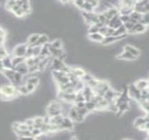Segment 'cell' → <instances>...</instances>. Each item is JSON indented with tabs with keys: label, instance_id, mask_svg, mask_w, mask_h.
Instances as JSON below:
<instances>
[{
	"label": "cell",
	"instance_id": "cell-43",
	"mask_svg": "<svg viewBox=\"0 0 149 140\" xmlns=\"http://www.w3.org/2000/svg\"><path fill=\"white\" fill-rule=\"evenodd\" d=\"M60 1H62V2H68L69 0H60Z\"/></svg>",
	"mask_w": 149,
	"mask_h": 140
},
{
	"label": "cell",
	"instance_id": "cell-7",
	"mask_svg": "<svg viewBox=\"0 0 149 140\" xmlns=\"http://www.w3.org/2000/svg\"><path fill=\"white\" fill-rule=\"evenodd\" d=\"M14 70L16 72H19L21 74H23V76H26L29 74V72H28V66L26 63V62H23L17 65L16 67H14Z\"/></svg>",
	"mask_w": 149,
	"mask_h": 140
},
{
	"label": "cell",
	"instance_id": "cell-9",
	"mask_svg": "<svg viewBox=\"0 0 149 140\" xmlns=\"http://www.w3.org/2000/svg\"><path fill=\"white\" fill-rule=\"evenodd\" d=\"M15 72L16 70H14V69L4 68V70H3V72H1V73H3V74L5 76L6 78H7L9 81H11V83H13Z\"/></svg>",
	"mask_w": 149,
	"mask_h": 140
},
{
	"label": "cell",
	"instance_id": "cell-16",
	"mask_svg": "<svg viewBox=\"0 0 149 140\" xmlns=\"http://www.w3.org/2000/svg\"><path fill=\"white\" fill-rule=\"evenodd\" d=\"M70 73L73 74L74 76H75L78 78H81L86 74L84 72V71L80 68H71Z\"/></svg>",
	"mask_w": 149,
	"mask_h": 140
},
{
	"label": "cell",
	"instance_id": "cell-20",
	"mask_svg": "<svg viewBox=\"0 0 149 140\" xmlns=\"http://www.w3.org/2000/svg\"><path fill=\"white\" fill-rule=\"evenodd\" d=\"M129 109V104L128 102H123V103L120 104L117 106V112H118V115H121L123 114L125 111Z\"/></svg>",
	"mask_w": 149,
	"mask_h": 140
},
{
	"label": "cell",
	"instance_id": "cell-30",
	"mask_svg": "<svg viewBox=\"0 0 149 140\" xmlns=\"http://www.w3.org/2000/svg\"><path fill=\"white\" fill-rule=\"evenodd\" d=\"M25 57H26V58L33 57V46L28 45V48H27V51H26Z\"/></svg>",
	"mask_w": 149,
	"mask_h": 140
},
{
	"label": "cell",
	"instance_id": "cell-34",
	"mask_svg": "<svg viewBox=\"0 0 149 140\" xmlns=\"http://www.w3.org/2000/svg\"><path fill=\"white\" fill-rule=\"evenodd\" d=\"M8 56H9V54H8L7 51L5 49L4 46L0 47V58L2 59V58L7 57Z\"/></svg>",
	"mask_w": 149,
	"mask_h": 140
},
{
	"label": "cell",
	"instance_id": "cell-33",
	"mask_svg": "<svg viewBox=\"0 0 149 140\" xmlns=\"http://www.w3.org/2000/svg\"><path fill=\"white\" fill-rule=\"evenodd\" d=\"M41 48H42V46H33V57L40 56Z\"/></svg>",
	"mask_w": 149,
	"mask_h": 140
},
{
	"label": "cell",
	"instance_id": "cell-40",
	"mask_svg": "<svg viewBox=\"0 0 149 140\" xmlns=\"http://www.w3.org/2000/svg\"><path fill=\"white\" fill-rule=\"evenodd\" d=\"M84 1L89 3V4H92V5L93 6V7L94 8L96 7L98 4V0H84Z\"/></svg>",
	"mask_w": 149,
	"mask_h": 140
},
{
	"label": "cell",
	"instance_id": "cell-36",
	"mask_svg": "<svg viewBox=\"0 0 149 140\" xmlns=\"http://www.w3.org/2000/svg\"><path fill=\"white\" fill-rule=\"evenodd\" d=\"M98 29H99V27L96 25H92L89 29V34H92V33L98 32Z\"/></svg>",
	"mask_w": 149,
	"mask_h": 140
},
{
	"label": "cell",
	"instance_id": "cell-1",
	"mask_svg": "<svg viewBox=\"0 0 149 140\" xmlns=\"http://www.w3.org/2000/svg\"><path fill=\"white\" fill-rule=\"evenodd\" d=\"M18 88L13 85H3L0 87V95L2 100H9L18 95Z\"/></svg>",
	"mask_w": 149,
	"mask_h": 140
},
{
	"label": "cell",
	"instance_id": "cell-28",
	"mask_svg": "<svg viewBox=\"0 0 149 140\" xmlns=\"http://www.w3.org/2000/svg\"><path fill=\"white\" fill-rule=\"evenodd\" d=\"M40 72V70H39V66L37 64H33V65L28 67V72H29L28 74L36 73V72Z\"/></svg>",
	"mask_w": 149,
	"mask_h": 140
},
{
	"label": "cell",
	"instance_id": "cell-32",
	"mask_svg": "<svg viewBox=\"0 0 149 140\" xmlns=\"http://www.w3.org/2000/svg\"><path fill=\"white\" fill-rule=\"evenodd\" d=\"M51 46L54 47L55 48H62V42L59 39H56V40H54L52 43L51 44Z\"/></svg>",
	"mask_w": 149,
	"mask_h": 140
},
{
	"label": "cell",
	"instance_id": "cell-19",
	"mask_svg": "<svg viewBox=\"0 0 149 140\" xmlns=\"http://www.w3.org/2000/svg\"><path fill=\"white\" fill-rule=\"evenodd\" d=\"M2 62L4 64V68H9V69H14L13 64L11 62V57L9 56H7V57L2 58Z\"/></svg>",
	"mask_w": 149,
	"mask_h": 140
},
{
	"label": "cell",
	"instance_id": "cell-39",
	"mask_svg": "<svg viewBox=\"0 0 149 140\" xmlns=\"http://www.w3.org/2000/svg\"><path fill=\"white\" fill-rule=\"evenodd\" d=\"M25 123L28 125V127L29 126H33L34 123V119H28L25 121Z\"/></svg>",
	"mask_w": 149,
	"mask_h": 140
},
{
	"label": "cell",
	"instance_id": "cell-21",
	"mask_svg": "<svg viewBox=\"0 0 149 140\" xmlns=\"http://www.w3.org/2000/svg\"><path fill=\"white\" fill-rule=\"evenodd\" d=\"M48 40L49 38L47 36L45 35V34H42V35L40 36L38 40H37V42H36L34 46H42L45 44L48 43Z\"/></svg>",
	"mask_w": 149,
	"mask_h": 140
},
{
	"label": "cell",
	"instance_id": "cell-31",
	"mask_svg": "<svg viewBox=\"0 0 149 140\" xmlns=\"http://www.w3.org/2000/svg\"><path fill=\"white\" fill-rule=\"evenodd\" d=\"M31 133H32V136L33 137L34 139L37 138V137L40 136L41 135H42V130H40V128H34L33 130L31 131Z\"/></svg>",
	"mask_w": 149,
	"mask_h": 140
},
{
	"label": "cell",
	"instance_id": "cell-27",
	"mask_svg": "<svg viewBox=\"0 0 149 140\" xmlns=\"http://www.w3.org/2000/svg\"><path fill=\"white\" fill-rule=\"evenodd\" d=\"M85 107L87 108V109H88V111L90 112V111H92L96 109V104L94 102L92 101H87L86 102Z\"/></svg>",
	"mask_w": 149,
	"mask_h": 140
},
{
	"label": "cell",
	"instance_id": "cell-38",
	"mask_svg": "<svg viewBox=\"0 0 149 140\" xmlns=\"http://www.w3.org/2000/svg\"><path fill=\"white\" fill-rule=\"evenodd\" d=\"M26 87H27V88L28 90V91L30 92V93L32 92H33L34 90H35L36 86H34V85L31 84V83H26Z\"/></svg>",
	"mask_w": 149,
	"mask_h": 140
},
{
	"label": "cell",
	"instance_id": "cell-26",
	"mask_svg": "<svg viewBox=\"0 0 149 140\" xmlns=\"http://www.w3.org/2000/svg\"><path fill=\"white\" fill-rule=\"evenodd\" d=\"M39 82H40V80H39V78L36 76L30 77V78H28L27 81H26V83H31V84H33L36 86L39 84Z\"/></svg>",
	"mask_w": 149,
	"mask_h": 140
},
{
	"label": "cell",
	"instance_id": "cell-22",
	"mask_svg": "<svg viewBox=\"0 0 149 140\" xmlns=\"http://www.w3.org/2000/svg\"><path fill=\"white\" fill-rule=\"evenodd\" d=\"M40 36V34H32V35H30L29 37H28L27 44L28 45L34 46L36 42H37V40H38Z\"/></svg>",
	"mask_w": 149,
	"mask_h": 140
},
{
	"label": "cell",
	"instance_id": "cell-23",
	"mask_svg": "<svg viewBox=\"0 0 149 140\" xmlns=\"http://www.w3.org/2000/svg\"><path fill=\"white\" fill-rule=\"evenodd\" d=\"M135 87L139 90H143L148 87V81H145V80H140L136 83Z\"/></svg>",
	"mask_w": 149,
	"mask_h": 140
},
{
	"label": "cell",
	"instance_id": "cell-10",
	"mask_svg": "<svg viewBox=\"0 0 149 140\" xmlns=\"http://www.w3.org/2000/svg\"><path fill=\"white\" fill-rule=\"evenodd\" d=\"M49 53L50 56L54 58H59L63 54H64V52L62 48H55L50 45L49 46Z\"/></svg>",
	"mask_w": 149,
	"mask_h": 140
},
{
	"label": "cell",
	"instance_id": "cell-18",
	"mask_svg": "<svg viewBox=\"0 0 149 140\" xmlns=\"http://www.w3.org/2000/svg\"><path fill=\"white\" fill-rule=\"evenodd\" d=\"M125 51H128L129 53H131V54H132L133 56H136V57H138V56H139V54H140V52H139V50L136 49V48H134V47L131 46H129V45L125 46Z\"/></svg>",
	"mask_w": 149,
	"mask_h": 140
},
{
	"label": "cell",
	"instance_id": "cell-8",
	"mask_svg": "<svg viewBox=\"0 0 149 140\" xmlns=\"http://www.w3.org/2000/svg\"><path fill=\"white\" fill-rule=\"evenodd\" d=\"M145 30H146L145 25H143L141 23H137L134 25V27H133L130 30L128 31L127 33H133V34H136V33L144 32Z\"/></svg>",
	"mask_w": 149,
	"mask_h": 140
},
{
	"label": "cell",
	"instance_id": "cell-14",
	"mask_svg": "<svg viewBox=\"0 0 149 140\" xmlns=\"http://www.w3.org/2000/svg\"><path fill=\"white\" fill-rule=\"evenodd\" d=\"M26 58L22 57V56H12L11 57V62L13 64V67H16L17 65L20 64L22 62L26 61Z\"/></svg>",
	"mask_w": 149,
	"mask_h": 140
},
{
	"label": "cell",
	"instance_id": "cell-44",
	"mask_svg": "<svg viewBox=\"0 0 149 140\" xmlns=\"http://www.w3.org/2000/svg\"><path fill=\"white\" fill-rule=\"evenodd\" d=\"M148 86H149V81H148Z\"/></svg>",
	"mask_w": 149,
	"mask_h": 140
},
{
	"label": "cell",
	"instance_id": "cell-37",
	"mask_svg": "<svg viewBox=\"0 0 149 140\" xmlns=\"http://www.w3.org/2000/svg\"><path fill=\"white\" fill-rule=\"evenodd\" d=\"M92 78H93V77L91 76V75L87 74H84V76L82 77L81 80H82V81H84V82L87 83V82H88V81H90V80L92 79Z\"/></svg>",
	"mask_w": 149,
	"mask_h": 140
},
{
	"label": "cell",
	"instance_id": "cell-12",
	"mask_svg": "<svg viewBox=\"0 0 149 140\" xmlns=\"http://www.w3.org/2000/svg\"><path fill=\"white\" fill-rule=\"evenodd\" d=\"M118 59H122V60H135L137 58V57L136 56H133L132 54L129 53L128 51H125L122 54L119 55L118 57H117Z\"/></svg>",
	"mask_w": 149,
	"mask_h": 140
},
{
	"label": "cell",
	"instance_id": "cell-11",
	"mask_svg": "<svg viewBox=\"0 0 149 140\" xmlns=\"http://www.w3.org/2000/svg\"><path fill=\"white\" fill-rule=\"evenodd\" d=\"M104 36L102 35L99 32L92 33V34H89V38L92 41L95 42H102L103 39H104Z\"/></svg>",
	"mask_w": 149,
	"mask_h": 140
},
{
	"label": "cell",
	"instance_id": "cell-24",
	"mask_svg": "<svg viewBox=\"0 0 149 140\" xmlns=\"http://www.w3.org/2000/svg\"><path fill=\"white\" fill-rule=\"evenodd\" d=\"M34 128H40L42 124L44 123V118L42 117H36L34 119Z\"/></svg>",
	"mask_w": 149,
	"mask_h": 140
},
{
	"label": "cell",
	"instance_id": "cell-35",
	"mask_svg": "<svg viewBox=\"0 0 149 140\" xmlns=\"http://www.w3.org/2000/svg\"><path fill=\"white\" fill-rule=\"evenodd\" d=\"M13 13L15 14V15H16L17 17H23L24 15H26V13H24L23 9H21V7H20L19 9H17L16 11L13 12Z\"/></svg>",
	"mask_w": 149,
	"mask_h": 140
},
{
	"label": "cell",
	"instance_id": "cell-4",
	"mask_svg": "<svg viewBox=\"0 0 149 140\" xmlns=\"http://www.w3.org/2000/svg\"><path fill=\"white\" fill-rule=\"evenodd\" d=\"M125 36H126V34H123V35H121V36H117V37H115V36H109V37H105L104 39H103V42H102L101 43L104 45L110 44L114 43L115 42H117V41L120 40V39L125 38Z\"/></svg>",
	"mask_w": 149,
	"mask_h": 140
},
{
	"label": "cell",
	"instance_id": "cell-17",
	"mask_svg": "<svg viewBox=\"0 0 149 140\" xmlns=\"http://www.w3.org/2000/svg\"><path fill=\"white\" fill-rule=\"evenodd\" d=\"M69 118L73 121H76L77 122V121H78V113L75 106H73V107L70 109V111H69Z\"/></svg>",
	"mask_w": 149,
	"mask_h": 140
},
{
	"label": "cell",
	"instance_id": "cell-5",
	"mask_svg": "<svg viewBox=\"0 0 149 140\" xmlns=\"http://www.w3.org/2000/svg\"><path fill=\"white\" fill-rule=\"evenodd\" d=\"M82 92L83 95H84V99H85V101L87 102V101H90L91 99H92V97H93L94 95V91L92 88H91L90 87H89V86H84V88L82 89Z\"/></svg>",
	"mask_w": 149,
	"mask_h": 140
},
{
	"label": "cell",
	"instance_id": "cell-25",
	"mask_svg": "<svg viewBox=\"0 0 149 140\" xmlns=\"http://www.w3.org/2000/svg\"><path fill=\"white\" fill-rule=\"evenodd\" d=\"M18 88V93L21 94V95H28V94L30 93V92L28 91L27 87H26V84H25V85L24 84L20 85V86H18V88Z\"/></svg>",
	"mask_w": 149,
	"mask_h": 140
},
{
	"label": "cell",
	"instance_id": "cell-45",
	"mask_svg": "<svg viewBox=\"0 0 149 140\" xmlns=\"http://www.w3.org/2000/svg\"><path fill=\"white\" fill-rule=\"evenodd\" d=\"M0 59H1V58H0Z\"/></svg>",
	"mask_w": 149,
	"mask_h": 140
},
{
	"label": "cell",
	"instance_id": "cell-13",
	"mask_svg": "<svg viewBox=\"0 0 149 140\" xmlns=\"http://www.w3.org/2000/svg\"><path fill=\"white\" fill-rule=\"evenodd\" d=\"M24 76L23 74L19 73V72H16V71L15 74H14V78H13V82L12 84H16L18 85V86L22 84V81H23V78H24Z\"/></svg>",
	"mask_w": 149,
	"mask_h": 140
},
{
	"label": "cell",
	"instance_id": "cell-42",
	"mask_svg": "<svg viewBox=\"0 0 149 140\" xmlns=\"http://www.w3.org/2000/svg\"><path fill=\"white\" fill-rule=\"evenodd\" d=\"M4 70V64H3L2 60L0 59V72H2Z\"/></svg>",
	"mask_w": 149,
	"mask_h": 140
},
{
	"label": "cell",
	"instance_id": "cell-3",
	"mask_svg": "<svg viewBox=\"0 0 149 140\" xmlns=\"http://www.w3.org/2000/svg\"><path fill=\"white\" fill-rule=\"evenodd\" d=\"M59 126L61 130H71L73 127V121L69 117H63Z\"/></svg>",
	"mask_w": 149,
	"mask_h": 140
},
{
	"label": "cell",
	"instance_id": "cell-41",
	"mask_svg": "<svg viewBox=\"0 0 149 140\" xmlns=\"http://www.w3.org/2000/svg\"><path fill=\"white\" fill-rule=\"evenodd\" d=\"M4 42H5V35L0 36V45H4Z\"/></svg>",
	"mask_w": 149,
	"mask_h": 140
},
{
	"label": "cell",
	"instance_id": "cell-29",
	"mask_svg": "<svg viewBox=\"0 0 149 140\" xmlns=\"http://www.w3.org/2000/svg\"><path fill=\"white\" fill-rule=\"evenodd\" d=\"M98 82H99L98 80L95 79V78H92L90 81H88L87 83V86H89L91 88L94 89V88H95L97 86H98Z\"/></svg>",
	"mask_w": 149,
	"mask_h": 140
},
{
	"label": "cell",
	"instance_id": "cell-6",
	"mask_svg": "<svg viewBox=\"0 0 149 140\" xmlns=\"http://www.w3.org/2000/svg\"><path fill=\"white\" fill-rule=\"evenodd\" d=\"M65 64L63 63V61L61 60L60 59L57 58H54V60H53L52 62V69L56 71H62L63 67H65Z\"/></svg>",
	"mask_w": 149,
	"mask_h": 140
},
{
	"label": "cell",
	"instance_id": "cell-2",
	"mask_svg": "<svg viewBox=\"0 0 149 140\" xmlns=\"http://www.w3.org/2000/svg\"><path fill=\"white\" fill-rule=\"evenodd\" d=\"M28 44H20L15 47L12 52V56H22L25 57L26 56V51H27Z\"/></svg>",
	"mask_w": 149,
	"mask_h": 140
},
{
	"label": "cell",
	"instance_id": "cell-15",
	"mask_svg": "<svg viewBox=\"0 0 149 140\" xmlns=\"http://www.w3.org/2000/svg\"><path fill=\"white\" fill-rule=\"evenodd\" d=\"M59 109H61L60 104L56 102H53L50 103V104L48 106L47 112L48 114H50V113L53 112V111H57V110Z\"/></svg>",
	"mask_w": 149,
	"mask_h": 140
}]
</instances>
